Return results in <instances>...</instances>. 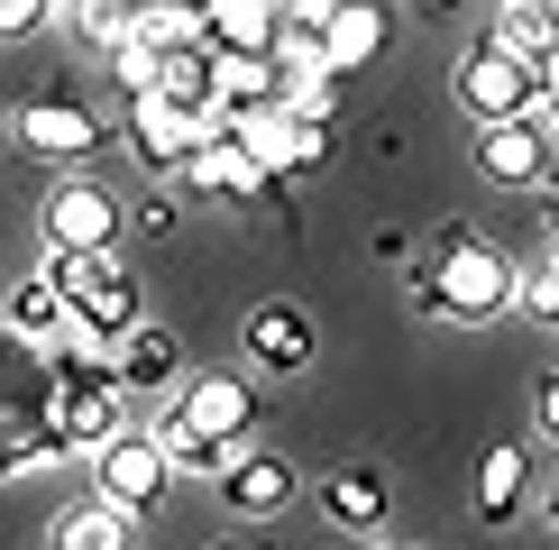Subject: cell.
Here are the masks:
<instances>
[{
	"mask_svg": "<svg viewBox=\"0 0 559 550\" xmlns=\"http://www.w3.org/2000/svg\"><path fill=\"white\" fill-rule=\"evenodd\" d=\"M120 367H110V349L92 331H64V339H46V404H56V441L64 458L74 450H102L110 431H120Z\"/></svg>",
	"mask_w": 559,
	"mask_h": 550,
	"instance_id": "1",
	"label": "cell"
},
{
	"mask_svg": "<svg viewBox=\"0 0 559 550\" xmlns=\"http://www.w3.org/2000/svg\"><path fill=\"white\" fill-rule=\"evenodd\" d=\"M514 303H523V266L504 258L496 239H477V229H440L423 312L431 321H496V312H514Z\"/></svg>",
	"mask_w": 559,
	"mask_h": 550,
	"instance_id": "2",
	"label": "cell"
},
{
	"mask_svg": "<svg viewBox=\"0 0 559 550\" xmlns=\"http://www.w3.org/2000/svg\"><path fill=\"white\" fill-rule=\"evenodd\" d=\"M56 285H64V312H74V331H92L110 349V339H129L147 303H138V275L110 258V248H56Z\"/></svg>",
	"mask_w": 559,
	"mask_h": 550,
	"instance_id": "3",
	"label": "cell"
},
{
	"mask_svg": "<svg viewBox=\"0 0 559 550\" xmlns=\"http://www.w3.org/2000/svg\"><path fill=\"white\" fill-rule=\"evenodd\" d=\"M459 110H468V120L486 129V120H532V110H542V92H550V74L542 64H523L514 46H468V56H459Z\"/></svg>",
	"mask_w": 559,
	"mask_h": 550,
	"instance_id": "4",
	"label": "cell"
},
{
	"mask_svg": "<svg viewBox=\"0 0 559 550\" xmlns=\"http://www.w3.org/2000/svg\"><path fill=\"white\" fill-rule=\"evenodd\" d=\"M175 487V450L156 441V431H110L102 450H92V495L129 504V514H156Z\"/></svg>",
	"mask_w": 559,
	"mask_h": 550,
	"instance_id": "5",
	"label": "cell"
},
{
	"mask_svg": "<svg viewBox=\"0 0 559 550\" xmlns=\"http://www.w3.org/2000/svg\"><path fill=\"white\" fill-rule=\"evenodd\" d=\"M46 458H64V441H56V404H46V349H37L10 385H0V477L46 468Z\"/></svg>",
	"mask_w": 559,
	"mask_h": 550,
	"instance_id": "6",
	"label": "cell"
},
{
	"mask_svg": "<svg viewBox=\"0 0 559 550\" xmlns=\"http://www.w3.org/2000/svg\"><path fill=\"white\" fill-rule=\"evenodd\" d=\"M229 129H239V147L258 156V166L285 183L302 166H321L331 156V120H312L302 101H266V110H229Z\"/></svg>",
	"mask_w": 559,
	"mask_h": 550,
	"instance_id": "7",
	"label": "cell"
},
{
	"mask_svg": "<svg viewBox=\"0 0 559 550\" xmlns=\"http://www.w3.org/2000/svg\"><path fill=\"white\" fill-rule=\"evenodd\" d=\"M120 129H129V156H138L147 175H183V166H193V147H202L221 120H202V110L166 101V92H138V101L120 110Z\"/></svg>",
	"mask_w": 559,
	"mask_h": 550,
	"instance_id": "8",
	"label": "cell"
},
{
	"mask_svg": "<svg viewBox=\"0 0 559 550\" xmlns=\"http://www.w3.org/2000/svg\"><path fill=\"white\" fill-rule=\"evenodd\" d=\"M102 138H110V120L83 110L74 92H46V101L19 110V156H37V166H92Z\"/></svg>",
	"mask_w": 559,
	"mask_h": 550,
	"instance_id": "9",
	"label": "cell"
},
{
	"mask_svg": "<svg viewBox=\"0 0 559 550\" xmlns=\"http://www.w3.org/2000/svg\"><path fill=\"white\" fill-rule=\"evenodd\" d=\"M37 229H46V248H110L120 239V202H110V183L64 175V183H46Z\"/></svg>",
	"mask_w": 559,
	"mask_h": 550,
	"instance_id": "10",
	"label": "cell"
},
{
	"mask_svg": "<svg viewBox=\"0 0 559 550\" xmlns=\"http://www.w3.org/2000/svg\"><path fill=\"white\" fill-rule=\"evenodd\" d=\"M559 166V129L532 110V120H486L477 129V175L486 183H550Z\"/></svg>",
	"mask_w": 559,
	"mask_h": 550,
	"instance_id": "11",
	"label": "cell"
},
{
	"mask_svg": "<svg viewBox=\"0 0 559 550\" xmlns=\"http://www.w3.org/2000/svg\"><path fill=\"white\" fill-rule=\"evenodd\" d=\"M183 183H193V193H212V202H258V193H275V175L258 166V156H248L239 147V129H212V138H202V147H193V166H183Z\"/></svg>",
	"mask_w": 559,
	"mask_h": 550,
	"instance_id": "12",
	"label": "cell"
},
{
	"mask_svg": "<svg viewBox=\"0 0 559 550\" xmlns=\"http://www.w3.org/2000/svg\"><path fill=\"white\" fill-rule=\"evenodd\" d=\"M175 412L193 431H212V441H229V450H248V431H258V395H248L239 376H193L175 395Z\"/></svg>",
	"mask_w": 559,
	"mask_h": 550,
	"instance_id": "13",
	"label": "cell"
},
{
	"mask_svg": "<svg viewBox=\"0 0 559 550\" xmlns=\"http://www.w3.org/2000/svg\"><path fill=\"white\" fill-rule=\"evenodd\" d=\"M156 92L183 110H202V120H229V101H221V46H156Z\"/></svg>",
	"mask_w": 559,
	"mask_h": 550,
	"instance_id": "14",
	"label": "cell"
},
{
	"mask_svg": "<svg viewBox=\"0 0 559 550\" xmlns=\"http://www.w3.org/2000/svg\"><path fill=\"white\" fill-rule=\"evenodd\" d=\"M394 46V19H385V0H340L331 19H321V56L340 64V74H358V64H377Z\"/></svg>",
	"mask_w": 559,
	"mask_h": 550,
	"instance_id": "15",
	"label": "cell"
},
{
	"mask_svg": "<svg viewBox=\"0 0 559 550\" xmlns=\"http://www.w3.org/2000/svg\"><path fill=\"white\" fill-rule=\"evenodd\" d=\"M221 504H229V514H285V504H294V458L239 450V458H229V477H221Z\"/></svg>",
	"mask_w": 559,
	"mask_h": 550,
	"instance_id": "16",
	"label": "cell"
},
{
	"mask_svg": "<svg viewBox=\"0 0 559 550\" xmlns=\"http://www.w3.org/2000/svg\"><path fill=\"white\" fill-rule=\"evenodd\" d=\"M532 504V450L523 441H496L477 458V523H514Z\"/></svg>",
	"mask_w": 559,
	"mask_h": 550,
	"instance_id": "17",
	"label": "cell"
},
{
	"mask_svg": "<svg viewBox=\"0 0 559 550\" xmlns=\"http://www.w3.org/2000/svg\"><path fill=\"white\" fill-rule=\"evenodd\" d=\"M110 367H120L129 395H166L183 376V349H175V331H147V321H138L129 339H110Z\"/></svg>",
	"mask_w": 559,
	"mask_h": 550,
	"instance_id": "18",
	"label": "cell"
},
{
	"mask_svg": "<svg viewBox=\"0 0 559 550\" xmlns=\"http://www.w3.org/2000/svg\"><path fill=\"white\" fill-rule=\"evenodd\" d=\"M321 514H331L340 523V533H385V477L377 468H331V477H321Z\"/></svg>",
	"mask_w": 559,
	"mask_h": 550,
	"instance_id": "19",
	"label": "cell"
},
{
	"mask_svg": "<svg viewBox=\"0 0 559 550\" xmlns=\"http://www.w3.org/2000/svg\"><path fill=\"white\" fill-rule=\"evenodd\" d=\"M0 321H10L19 339H37V349L74 331V312H64V285H56V266H46V275H19V285H10V303H0Z\"/></svg>",
	"mask_w": 559,
	"mask_h": 550,
	"instance_id": "20",
	"label": "cell"
},
{
	"mask_svg": "<svg viewBox=\"0 0 559 550\" xmlns=\"http://www.w3.org/2000/svg\"><path fill=\"white\" fill-rule=\"evenodd\" d=\"M248 349H258L266 367H285V376L312 367V312H302V303H258V312H248Z\"/></svg>",
	"mask_w": 559,
	"mask_h": 550,
	"instance_id": "21",
	"label": "cell"
},
{
	"mask_svg": "<svg viewBox=\"0 0 559 550\" xmlns=\"http://www.w3.org/2000/svg\"><path fill=\"white\" fill-rule=\"evenodd\" d=\"M496 46H514L523 64L559 74V0H504V19H496Z\"/></svg>",
	"mask_w": 559,
	"mask_h": 550,
	"instance_id": "22",
	"label": "cell"
},
{
	"mask_svg": "<svg viewBox=\"0 0 559 550\" xmlns=\"http://www.w3.org/2000/svg\"><path fill=\"white\" fill-rule=\"evenodd\" d=\"M212 46H221V56L285 46V10H275V0H212Z\"/></svg>",
	"mask_w": 559,
	"mask_h": 550,
	"instance_id": "23",
	"label": "cell"
},
{
	"mask_svg": "<svg viewBox=\"0 0 559 550\" xmlns=\"http://www.w3.org/2000/svg\"><path fill=\"white\" fill-rule=\"evenodd\" d=\"M129 533H138V514H129V504L92 495V504H74V514L56 523V550H129Z\"/></svg>",
	"mask_w": 559,
	"mask_h": 550,
	"instance_id": "24",
	"label": "cell"
},
{
	"mask_svg": "<svg viewBox=\"0 0 559 550\" xmlns=\"http://www.w3.org/2000/svg\"><path fill=\"white\" fill-rule=\"evenodd\" d=\"M156 441H166V450H175V468H193V477H229V458H239L229 441H212V431H193V422H183L175 404H166V422H156Z\"/></svg>",
	"mask_w": 559,
	"mask_h": 550,
	"instance_id": "25",
	"label": "cell"
},
{
	"mask_svg": "<svg viewBox=\"0 0 559 550\" xmlns=\"http://www.w3.org/2000/svg\"><path fill=\"white\" fill-rule=\"evenodd\" d=\"M74 28L92 46H120V37H138V0H74Z\"/></svg>",
	"mask_w": 559,
	"mask_h": 550,
	"instance_id": "26",
	"label": "cell"
},
{
	"mask_svg": "<svg viewBox=\"0 0 559 550\" xmlns=\"http://www.w3.org/2000/svg\"><path fill=\"white\" fill-rule=\"evenodd\" d=\"M102 64H110V83H120L129 101H138V92H156V46H147V37H120V46H102Z\"/></svg>",
	"mask_w": 559,
	"mask_h": 550,
	"instance_id": "27",
	"label": "cell"
},
{
	"mask_svg": "<svg viewBox=\"0 0 559 550\" xmlns=\"http://www.w3.org/2000/svg\"><path fill=\"white\" fill-rule=\"evenodd\" d=\"M275 10H285V46L294 56H321V19H331L340 0H275Z\"/></svg>",
	"mask_w": 559,
	"mask_h": 550,
	"instance_id": "28",
	"label": "cell"
},
{
	"mask_svg": "<svg viewBox=\"0 0 559 550\" xmlns=\"http://www.w3.org/2000/svg\"><path fill=\"white\" fill-rule=\"evenodd\" d=\"M46 10H56V0H0V46L37 37V28H46Z\"/></svg>",
	"mask_w": 559,
	"mask_h": 550,
	"instance_id": "29",
	"label": "cell"
},
{
	"mask_svg": "<svg viewBox=\"0 0 559 550\" xmlns=\"http://www.w3.org/2000/svg\"><path fill=\"white\" fill-rule=\"evenodd\" d=\"M37 358V339H19V331H0V385H10L19 376V367H28Z\"/></svg>",
	"mask_w": 559,
	"mask_h": 550,
	"instance_id": "30",
	"label": "cell"
},
{
	"mask_svg": "<svg viewBox=\"0 0 559 550\" xmlns=\"http://www.w3.org/2000/svg\"><path fill=\"white\" fill-rule=\"evenodd\" d=\"M542 431H550V441H559V376L542 385Z\"/></svg>",
	"mask_w": 559,
	"mask_h": 550,
	"instance_id": "31",
	"label": "cell"
},
{
	"mask_svg": "<svg viewBox=\"0 0 559 550\" xmlns=\"http://www.w3.org/2000/svg\"><path fill=\"white\" fill-rule=\"evenodd\" d=\"M413 10H423V19H459V10H468V0H413Z\"/></svg>",
	"mask_w": 559,
	"mask_h": 550,
	"instance_id": "32",
	"label": "cell"
},
{
	"mask_svg": "<svg viewBox=\"0 0 559 550\" xmlns=\"http://www.w3.org/2000/svg\"><path fill=\"white\" fill-rule=\"evenodd\" d=\"M147 10H212V0H138V19H147Z\"/></svg>",
	"mask_w": 559,
	"mask_h": 550,
	"instance_id": "33",
	"label": "cell"
},
{
	"mask_svg": "<svg viewBox=\"0 0 559 550\" xmlns=\"http://www.w3.org/2000/svg\"><path fill=\"white\" fill-rule=\"evenodd\" d=\"M542 120H550V129H559V74H550V92H542Z\"/></svg>",
	"mask_w": 559,
	"mask_h": 550,
	"instance_id": "34",
	"label": "cell"
},
{
	"mask_svg": "<svg viewBox=\"0 0 559 550\" xmlns=\"http://www.w3.org/2000/svg\"><path fill=\"white\" fill-rule=\"evenodd\" d=\"M221 550H266V541H221Z\"/></svg>",
	"mask_w": 559,
	"mask_h": 550,
	"instance_id": "35",
	"label": "cell"
},
{
	"mask_svg": "<svg viewBox=\"0 0 559 550\" xmlns=\"http://www.w3.org/2000/svg\"><path fill=\"white\" fill-rule=\"evenodd\" d=\"M550 533H559V487H550Z\"/></svg>",
	"mask_w": 559,
	"mask_h": 550,
	"instance_id": "36",
	"label": "cell"
},
{
	"mask_svg": "<svg viewBox=\"0 0 559 550\" xmlns=\"http://www.w3.org/2000/svg\"><path fill=\"white\" fill-rule=\"evenodd\" d=\"M377 550H385V541H377Z\"/></svg>",
	"mask_w": 559,
	"mask_h": 550,
	"instance_id": "37",
	"label": "cell"
}]
</instances>
